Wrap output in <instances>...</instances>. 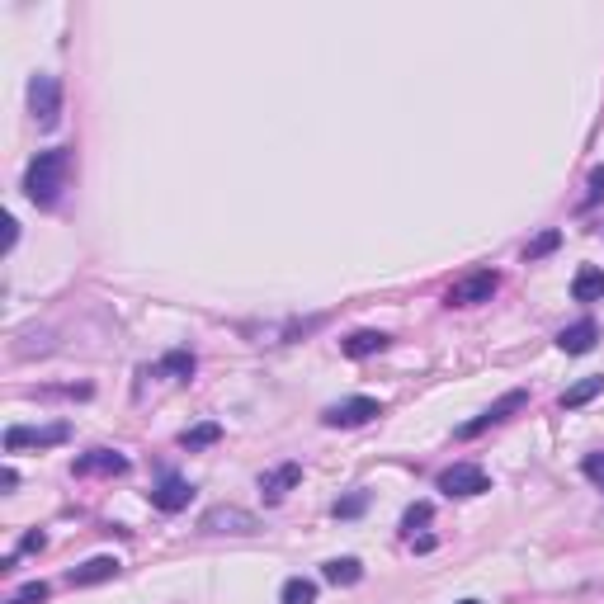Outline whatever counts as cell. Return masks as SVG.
Listing matches in <instances>:
<instances>
[{"label":"cell","mask_w":604,"mask_h":604,"mask_svg":"<svg viewBox=\"0 0 604 604\" xmlns=\"http://www.w3.org/2000/svg\"><path fill=\"white\" fill-rule=\"evenodd\" d=\"M604 199V170H595L590 175V189H586V199H581V208H595V203Z\"/></svg>","instance_id":"25"},{"label":"cell","mask_w":604,"mask_h":604,"mask_svg":"<svg viewBox=\"0 0 604 604\" xmlns=\"http://www.w3.org/2000/svg\"><path fill=\"white\" fill-rule=\"evenodd\" d=\"M43 548V534H24L19 538V553H38Z\"/></svg>","instance_id":"27"},{"label":"cell","mask_w":604,"mask_h":604,"mask_svg":"<svg viewBox=\"0 0 604 604\" xmlns=\"http://www.w3.org/2000/svg\"><path fill=\"white\" fill-rule=\"evenodd\" d=\"M595 340H600V326L595 321H576V326H567L562 336H557V350H567V354H590L595 350Z\"/></svg>","instance_id":"12"},{"label":"cell","mask_w":604,"mask_h":604,"mask_svg":"<svg viewBox=\"0 0 604 604\" xmlns=\"http://www.w3.org/2000/svg\"><path fill=\"white\" fill-rule=\"evenodd\" d=\"M378 416H383V406L373 402V397H350V402L331 406L321 420H326L331 430H354V425H369V420H378Z\"/></svg>","instance_id":"6"},{"label":"cell","mask_w":604,"mask_h":604,"mask_svg":"<svg viewBox=\"0 0 604 604\" xmlns=\"http://www.w3.org/2000/svg\"><path fill=\"white\" fill-rule=\"evenodd\" d=\"M392 345L387 331H350V336L340 340V350L350 354V359H369V354H383Z\"/></svg>","instance_id":"11"},{"label":"cell","mask_w":604,"mask_h":604,"mask_svg":"<svg viewBox=\"0 0 604 604\" xmlns=\"http://www.w3.org/2000/svg\"><path fill=\"white\" fill-rule=\"evenodd\" d=\"M298 482H302V468H298V463H284V468H274V472L260 477V496H265L269 505H279L288 491L298 487Z\"/></svg>","instance_id":"10"},{"label":"cell","mask_w":604,"mask_h":604,"mask_svg":"<svg viewBox=\"0 0 604 604\" xmlns=\"http://www.w3.org/2000/svg\"><path fill=\"white\" fill-rule=\"evenodd\" d=\"M581 472H586L590 482L604 491V453H586V463H581Z\"/></svg>","instance_id":"23"},{"label":"cell","mask_w":604,"mask_h":604,"mask_svg":"<svg viewBox=\"0 0 604 604\" xmlns=\"http://www.w3.org/2000/svg\"><path fill=\"white\" fill-rule=\"evenodd\" d=\"M67 175H71V151L67 147H52V151H38L29 170H24V194L38 203V208H52L62 199L67 189Z\"/></svg>","instance_id":"1"},{"label":"cell","mask_w":604,"mask_h":604,"mask_svg":"<svg viewBox=\"0 0 604 604\" xmlns=\"http://www.w3.org/2000/svg\"><path fill=\"white\" fill-rule=\"evenodd\" d=\"M15 241H19V222H15V218H5V251H10Z\"/></svg>","instance_id":"28"},{"label":"cell","mask_w":604,"mask_h":604,"mask_svg":"<svg viewBox=\"0 0 604 604\" xmlns=\"http://www.w3.org/2000/svg\"><path fill=\"white\" fill-rule=\"evenodd\" d=\"M189 496H194V487H189L185 477L166 472V477H161V487L151 491V505H156V510H166V515H175V510H185V505H189Z\"/></svg>","instance_id":"8"},{"label":"cell","mask_w":604,"mask_h":604,"mask_svg":"<svg viewBox=\"0 0 604 604\" xmlns=\"http://www.w3.org/2000/svg\"><path fill=\"white\" fill-rule=\"evenodd\" d=\"M43 600H48V586H43V581H29V586L15 590L5 604H43Z\"/></svg>","instance_id":"22"},{"label":"cell","mask_w":604,"mask_h":604,"mask_svg":"<svg viewBox=\"0 0 604 604\" xmlns=\"http://www.w3.org/2000/svg\"><path fill=\"white\" fill-rule=\"evenodd\" d=\"M279 604H317V586H312L307 576H293V581H284Z\"/></svg>","instance_id":"18"},{"label":"cell","mask_w":604,"mask_h":604,"mask_svg":"<svg viewBox=\"0 0 604 604\" xmlns=\"http://www.w3.org/2000/svg\"><path fill=\"white\" fill-rule=\"evenodd\" d=\"M114 576H118V557H90V562H81L71 571L67 581L71 586H100V581H114Z\"/></svg>","instance_id":"14"},{"label":"cell","mask_w":604,"mask_h":604,"mask_svg":"<svg viewBox=\"0 0 604 604\" xmlns=\"http://www.w3.org/2000/svg\"><path fill=\"white\" fill-rule=\"evenodd\" d=\"M458 604H477V600H458Z\"/></svg>","instance_id":"30"},{"label":"cell","mask_w":604,"mask_h":604,"mask_svg":"<svg viewBox=\"0 0 604 604\" xmlns=\"http://www.w3.org/2000/svg\"><path fill=\"white\" fill-rule=\"evenodd\" d=\"M161 373H175V378H194V354L189 350H170L161 359Z\"/></svg>","instance_id":"19"},{"label":"cell","mask_w":604,"mask_h":604,"mask_svg":"<svg viewBox=\"0 0 604 604\" xmlns=\"http://www.w3.org/2000/svg\"><path fill=\"white\" fill-rule=\"evenodd\" d=\"M29 114H34L38 128H57L62 123V81L57 76L38 71L29 81Z\"/></svg>","instance_id":"2"},{"label":"cell","mask_w":604,"mask_h":604,"mask_svg":"<svg viewBox=\"0 0 604 604\" xmlns=\"http://www.w3.org/2000/svg\"><path fill=\"white\" fill-rule=\"evenodd\" d=\"M321 576H326L331 586H359V581H364V567H359L354 557H331V562L321 567Z\"/></svg>","instance_id":"15"},{"label":"cell","mask_w":604,"mask_h":604,"mask_svg":"<svg viewBox=\"0 0 604 604\" xmlns=\"http://www.w3.org/2000/svg\"><path fill=\"white\" fill-rule=\"evenodd\" d=\"M430 515H435V505H430V501L411 505V510H406V515H402V529H406V534H416L420 524H430Z\"/></svg>","instance_id":"21"},{"label":"cell","mask_w":604,"mask_h":604,"mask_svg":"<svg viewBox=\"0 0 604 604\" xmlns=\"http://www.w3.org/2000/svg\"><path fill=\"white\" fill-rule=\"evenodd\" d=\"M439 491H449V496H482V491H491V477L477 463H453L449 472H439Z\"/></svg>","instance_id":"5"},{"label":"cell","mask_w":604,"mask_h":604,"mask_svg":"<svg viewBox=\"0 0 604 604\" xmlns=\"http://www.w3.org/2000/svg\"><path fill=\"white\" fill-rule=\"evenodd\" d=\"M0 487H5V491L19 487V472H15V468H5V472H0Z\"/></svg>","instance_id":"29"},{"label":"cell","mask_w":604,"mask_h":604,"mask_svg":"<svg viewBox=\"0 0 604 604\" xmlns=\"http://www.w3.org/2000/svg\"><path fill=\"white\" fill-rule=\"evenodd\" d=\"M524 402H529V392H520V387H515V392H505L501 402H491L477 420H468V425H458V439H477L482 430H491V425H501L505 416H515V411H520Z\"/></svg>","instance_id":"4"},{"label":"cell","mask_w":604,"mask_h":604,"mask_svg":"<svg viewBox=\"0 0 604 604\" xmlns=\"http://www.w3.org/2000/svg\"><path fill=\"white\" fill-rule=\"evenodd\" d=\"M76 472L90 477V472H104V477H114V472H128V458L114 449H90L85 458H76Z\"/></svg>","instance_id":"13"},{"label":"cell","mask_w":604,"mask_h":604,"mask_svg":"<svg viewBox=\"0 0 604 604\" xmlns=\"http://www.w3.org/2000/svg\"><path fill=\"white\" fill-rule=\"evenodd\" d=\"M71 430L67 425H48V430H29V425H10V430H5V449L15 453V449H24V444H38V449H43V444H62V439H67Z\"/></svg>","instance_id":"9"},{"label":"cell","mask_w":604,"mask_h":604,"mask_svg":"<svg viewBox=\"0 0 604 604\" xmlns=\"http://www.w3.org/2000/svg\"><path fill=\"white\" fill-rule=\"evenodd\" d=\"M199 529L203 534H255L260 520L251 510H241V505H213V510H203Z\"/></svg>","instance_id":"3"},{"label":"cell","mask_w":604,"mask_h":604,"mask_svg":"<svg viewBox=\"0 0 604 604\" xmlns=\"http://www.w3.org/2000/svg\"><path fill=\"white\" fill-rule=\"evenodd\" d=\"M571 298L576 302H600L604 298V269H581L571 279Z\"/></svg>","instance_id":"16"},{"label":"cell","mask_w":604,"mask_h":604,"mask_svg":"<svg viewBox=\"0 0 604 604\" xmlns=\"http://www.w3.org/2000/svg\"><path fill=\"white\" fill-rule=\"evenodd\" d=\"M600 392H604V378H581V383H571L567 392H562V406H567V411H576V406L595 402Z\"/></svg>","instance_id":"17"},{"label":"cell","mask_w":604,"mask_h":604,"mask_svg":"<svg viewBox=\"0 0 604 604\" xmlns=\"http://www.w3.org/2000/svg\"><path fill=\"white\" fill-rule=\"evenodd\" d=\"M496 288H501V279H496L491 269H477V274H468L463 284L449 288V307H477V302H491Z\"/></svg>","instance_id":"7"},{"label":"cell","mask_w":604,"mask_h":604,"mask_svg":"<svg viewBox=\"0 0 604 604\" xmlns=\"http://www.w3.org/2000/svg\"><path fill=\"white\" fill-rule=\"evenodd\" d=\"M364 510V491H354V496H345V501H336V515L340 520H354Z\"/></svg>","instance_id":"24"},{"label":"cell","mask_w":604,"mask_h":604,"mask_svg":"<svg viewBox=\"0 0 604 604\" xmlns=\"http://www.w3.org/2000/svg\"><path fill=\"white\" fill-rule=\"evenodd\" d=\"M553 246H557V232H543V236H538V241H534V246H529L524 255H529V260H538V255H548Z\"/></svg>","instance_id":"26"},{"label":"cell","mask_w":604,"mask_h":604,"mask_svg":"<svg viewBox=\"0 0 604 604\" xmlns=\"http://www.w3.org/2000/svg\"><path fill=\"white\" fill-rule=\"evenodd\" d=\"M218 425H194V430H185V435H180V444H185V449H203V444H218Z\"/></svg>","instance_id":"20"}]
</instances>
